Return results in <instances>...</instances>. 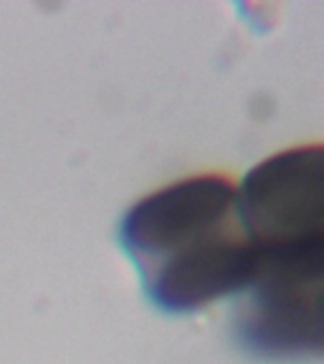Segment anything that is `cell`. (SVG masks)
Here are the masks:
<instances>
[{"label": "cell", "mask_w": 324, "mask_h": 364, "mask_svg": "<svg viewBox=\"0 0 324 364\" xmlns=\"http://www.w3.org/2000/svg\"><path fill=\"white\" fill-rule=\"evenodd\" d=\"M119 243L161 311L193 313L239 294L254 267L239 188L222 175L175 182L133 205Z\"/></svg>", "instance_id": "cell-1"}, {"label": "cell", "mask_w": 324, "mask_h": 364, "mask_svg": "<svg viewBox=\"0 0 324 364\" xmlns=\"http://www.w3.org/2000/svg\"><path fill=\"white\" fill-rule=\"evenodd\" d=\"M324 241L254 249L233 309V332L254 357L311 358L323 351Z\"/></svg>", "instance_id": "cell-2"}, {"label": "cell", "mask_w": 324, "mask_h": 364, "mask_svg": "<svg viewBox=\"0 0 324 364\" xmlns=\"http://www.w3.org/2000/svg\"><path fill=\"white\" fill-rule=\"evenodd\" d=\"M323 148L300 146L256 165L239 188L254 247L324 239Z\"/></svg>", "instance_id": "cell-3"}]
</instances>
